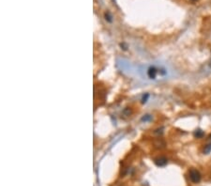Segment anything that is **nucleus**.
<instances>
[{"mask_svg": "<svg viewBox=\"0 0 211 186\" xmlns=\"http://www.w3.org/2000/svg\"><path fill=\"white\" fill-rule=\"evenodd\" d=\"M190 179L194 183H197L201 180V174L196 169H192L190 171Z\"/></svg>", "mask_w": 211, "mask_h": 186, "instance_id": "1", "label": "nucleus"}, {"mask_svg": "<svg viewBox=\"0 0 211 186\" xmlns=\"http://www.w3.org/2000/svg\"><path fill=\"white\" fill-rule=\"evenodd\" d=\"M155 164H156L158 167H164V165H167V159L165 157L157 158V159L155 160Z\"/></svg>", "mask_w": 211, "mask_h": 186, "instance_id": "2", "label": "nucleus"}, {"mask_svg": "<svg viewBox=\"0 0 211 186\" xmlns=\"http://www.w3.org/2000/svg\"><path fill=\"white\" fill-rule=\"evenodd\" d=\"M156 73H157V71H156V69H155V68H150L148 70V76L150 78L154 79L155 77H156Z\"/></svg>", "mask_w": 211, "mask_h": 186, "instance_id": "3", "label": "nucleus"}, {"mask_svg": "<svg viewBox=\"0 0 211 186\" xmlns=\"http://www.w3.org/2000/svg\"><path fill=\"white\" fill-rule=\"evenodd\" d=\"M210 151H211V144H208V145H206L204 149V153L208 154Z\"/></svg>", "mask_w": 211, "mask_h": 186, "instance_id": "4", "label": "nucleus"}, {"mask_svg": "<svg viewBox=\"0 0 211 186\" xmlns=\"http://www.w3.org/2000/svg\"><path fill=\"white\" fill-rule=\"evenodd\" d=\"M203 134H204V133L202 132L201 130H197L196 132L194 133V136H196L197 138H199V137H201V136H203Z\"/></svg>", "mask_w": 211, "mask_h": 186, "instance_id": "5", "label": "nucleus"}, {"mask_svg": "<svg viewBox=\"0 0 211 186\" xmlns=\"http://www.w3.org/2000/svg\"><path fill=\"white\" fill-rule=\"evenodd\" d=\"M111 18H112V17H111V15H110V13H109V12L105 13V19L107 20V21H109V22L112 21V19H111Z\"/></svg>", "mask_w": 211, "mask_h": 186, "instance_id": "6", "label": "nucleus"}, {"mask_svg": "<svg viewBox=\"0 0 211 186\" xmlns=\"http://www.w3.org/2000/svg\"><path fill=\"white\" fill-rule=\"evenodd\" d=\"M193 1H196V0H193Z\"/></svg>", "mask_w": 211, "mask_h": 186, "instance_id": "7", "label": "nucleus"}]
</instances>
